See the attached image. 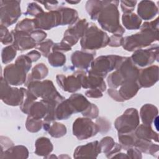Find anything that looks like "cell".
<instances>
[{"mask_svg":"<svg viewBox=\"0 0 159 159\" xmlns=\"http://www.w3.org/2000/svg\"><path fill=\"white\" fill-rule=\"evenodd\" d=\"M158 20L157 18L153 21L144 22L139 32L124 37L122 45L123 48L129 52L135 51L158 40Z\"/></svg>","mask_w":159,"mask_h":159,"instance_id":"1","label":"cell"},{"mask_svg":"<svg viewBox=\"0 0 159 159\" xmlns=\"http://www.w3.org/2000/svg\"><path fill=\"white\" fill-rule=\"evenodd\" d=\"M118 1H103L102 8L98 17V21L101 28L114 35H122L125 29L119 22Z\"/></svg>","mask_w":159,"mask_h":159,"instance_id":"2","label":"cell"},{"mask_svg":"<svg viewBox=\"0 0 159 159\" xmlns=\"http://www.w3.org/2000/svg\"><path fill=\"white\" fill-rule=\"evenodd\" d=\"M139 70L130 58L124 57L116 70L107 77V81L109 86L116 89L126 82L136 81Z\"/></svg>","mask_w":159,"mask_h":159,"instance_id":"3","label":"cell"},{"mask_svg":"<svg viewBox=\"0 0 159 159\" xmlns=\"http://www.w3.org/2000/svg\"><path fill=\"white\" fill-rule=\"evenodd\" d=\"M109 42V37L96 24H89L80 40L81 48L84 50H98L106 47Z\"/></svg>","mask_w":159,"mask_h":159,"instance_id":"4","label":"cell"},{"mask_svg":"<svg viewBox=\"0 0 159 159\" xmlns=\"http://www.w3.org/2000/svg\"><path fill=\"white\" fill-rule=\"evenodd\" d=\"M27 89L37 98L45 101H53L60 103L65 98L57 91L53 83L50 80L32 81L25 84Z\"/></svg>","mask_w":159,"mask_h":159,"instance_id":"5","label":"cell"},{"mask_svg":"<svg viewBox=\"0 0 159 159\" xmlns=\"http://www.w3.org/2000/svg\"><path fill=\"white\" fill-rule=\"evenodd\" d=\"M124 58V57L116 55L100 56L92 61L89 71L104 78L108 73L116 70Z\"/></svg>","mask_w":159,"mask_h":159,"instance_id":"6","label":"cell"},{"mask_svg":"<svg viewBox=\"0 0 159 159\" xmlns=\"http://www.w3.org/2000/svg\"><path fill=\"white\" fill-rule=\"evenodd\" d=\"M19 1H0L1 25L6 27L17 22L21 16Z\"/></svg>","mask_w":159,"mask_h":159,"instance_id":"7","label":"cell"},{"mask_svg":"<svg viewBox=\"0 0 159 159\" xmlns=\"http://www.w3.org/2000/svg\"><path fill=\"white\" fill-rule=\"evenodd\" d=\"M139 123L138 111L135 108H129L116 119L114 125L118 133L126 134L134 132Z\"/></svg>","mask_w":159,"mask_h":159,"instance_id":"8","label":"cell"},{"mask_svg":"<svg viewBox=\"0 0 159 159\" xmlns=\"http://www.w3.org/2000/svg\"><path fill=\"white\" fill-rule=\"evenodd\" d=\"M26 90L24 88L18 89L11 87L1 76V99L9 106H20L24 98Z\"/></svg>","mask_w":159,"mask_h":159,"instance_id":"9","label":"cell"},{"mask_svg":"<svg viewBox=\"0 0 159 159\" xmlns=\"http://www.w3.org/2000/svg\"><path fill=\"white\" fill-rule=\"evenodd\" d=\"M98 132L99 127L91 119L78 117L73 122V134L80 140L95 136Z\"/></svg>","mask_w":159,"mask_h":159,"instance_id":"10","label":"cell"},{"mask_svg":"<svg viewBox=\"0 0 159 159\" xmlns=\"http://www.w3.org/2000/svg\"><path fill=\"white\" fill-rule=\"evenodd\" d=\"M27 73L23 66L15 63L4 67L2 76L9 85L19 86L25 83Z\"/></svg>","mask_w":159,"mask_h":159,"instance_id":"11","label":"cell"},{"mask_svg":"<svg viewBox=\"0 0 159 159\" xmlns=\"http://www.w3.org/2000/svg\"><path fill=\"white\" fill-rule=\"evenodd\" d=\"M79 79L81 87L84 89H98L102 92L106 89V85L103 78L94 75L90 71L80 70L74 73Z\"/></svg>","mask_w":159,"mask_h":159,"instance_id":"12","label":"cell"},{"mask_svg":"<svg viewBox=\"0 0 159 159\" xmlns=\"http://www.w3.org/2000/svg\"><path fill=\"white\" fill-rule=\"evenodd\" d=\"M158 44H155L147 49L135 50L130 58L135 65L144 67L153 63L158 59Z\"/></svg>","mask_w":159,"mask_h":159,"instance_id":"13","label":"cell"},{"mask_svg":"<svg viewBox=\"0 0 159 159\" xmlns=\"http://www.w3.org/2000/svg\"><path fill=\"white\" fill-rule=\"evenodd\" d=\"M89 24L86 19H80L70 25L65 32L64 36L61 41L65 42L71 47L75 45L84 34L88 27Z\"/></svg>","mask_w":159,"mask_h":159,"instance_id":"14","label":"cell"},{"mask_svg":"<svg viewBox=\"0 0 159 159\" xmlns=\"http://www.w3.org/2000/svg\"><path fill=\"white\" fill-rule=\"evenodd\" d=\"M36 29L49 30L60 25V14L58 10L42 12L34 19Z\"/></svg>","mask_w":159,"mask_h":159,"instance_id":"15","label":"cell"},{"mask_svg":"<svg viewBox=\"0 0 159 159\" xmlns=\"http://www.w3.org/2000/svg\"><path fill=\"white\" fill-rule=\"evenodd\" d=\"M11 32L14 39L12 45L17 50L22 52L36 47L37 43L30 36V34L16 30H13Z\"/></svg>","mask_w":159,"mask_h":159,"instance_id":"16","label":"cell"},{"mask_svg":"<svg viewBox=\"0 0 159 159\" xmlns=\"http://www.w3.org/2000/svg\"><path fill=\"white\" fill-rule=\"evenodd\" d=\"M158 79V67L152 65L147 68L139 70L137 82L140 88L152 86Z\"/></svg>","mask_w":159,"mask_h":159,"instance_id":"17","label":"cell"},{"mask_svg":"<svg viewBox=\"0 0 159 159\" xmlns=\"http://www.w3.org/2000/svg\"><path fill=\"white\" fill-rule=\"evenodd\" d=\"M96 52H89L83 50H77L73 52L71 57L73 65L80 70L88 69L94 60Z\"/></svg>","mask_w":159,"mask_h":159,"instance_id":"18","label":"cell"},{"mask_svg":"<svg viewBox=\"0 0 159 159\" xmlns=\"http://www.w3.org/2000/svg\"><path fill=\"white\" fill-rule=\"evenodd\" d=\"M99 142L97 140L86 143L84 145H80L76 148L73 157L78 158H97L101 153Z\"/></svg>","mask_w":159,"mask_h":159,"instance_id":"19","label":"cell"},{"mask_svg":"<svg viewBox=\"0 0 159 159\" xmlns=\"http://www.w3.org/2000/svg\"><path fill=\"white\" fill-rule=\"evenodd\" d=\"M56 80L58 86L65 91L74 93L80 89L81 87L79 79L74 74L68 76L61 74L57 75Z\"/></svg>","mask_w":159,"mask_h":159,"instance_id":"20","label":"cell"},{"mask_svg":"<svg viewBox=\"0 0 159 159\" xmlns=\"http://www.w3.org/2000/svg\"><path fill=\"white\" fill-rule=\"evenodd\" d=\"M139 17L144 20H150L158 13V7L151 1H142L137 7Z\"/></svg>","mask_w":159,"mask_h":159,"instance_id":"21","label":"cell"},{"mask_svg":"<svg viewBox=\"0 0 159 159\" xmlns=\"http://www.w3.org/2000/svg\"><path fill=\"white\" fill-rule=\"evenodd\" d=\"M29 156L27 148L23 145L12 146L0 154V158H27Z\"/></svg>","mask_w":159,"mask_h":159,"instance_id":"22","label":"cell"},{"mask_svg":"<svg viewBox=\"0 0 159 159\" xmlns=\"http://www.w3.org/2000/svg\"><path fill=\"white\" fill-rule=\"evenodd\" d=\"M140 88L137 81H128L122 84L117 91L120 98L124 101L125 100L130 99L135 96Z\"/></svg>","mask_w":159,"mask_h":159,"instance_id":"23","label":"cell"},{"mask_svg":"<svg viewBox=\"0 0 159 159\" xmlns=\"http://www.w3.org/2000/svg\"><path fill=\"white\" fill-rule=\"evenodd\" d=\"M48 110V103L42 99L39 102H34L30 106L28 115L36 119H42L47 115Z\"/></svg>","mask_w":159,"mask_h":159,"instance_id":"24","label":"cell"},{"mask_svg":"<svg viewBox=\"0 0 159 159\" xmlns=\"http://www.w3.org/2000/svg\"><path fill=\"white\" fill-rule=\"evenodd\" d=\"M74 113L82 112L90 105L91 102L81 94H73L68 99Z\"/></svg>","mask_w":159,"mask_h":159,"instance_id":"25","label":"cell"},{"mask_svg":"<svg viewBox=\"0 0 159 159\" xmlns=\"http://www.w3.org/2000/svg\"><path fill=\"white\" fill-rule=\"evenodd\" d=\"M73 113L74 111L68 99H65L57 105L55 109V120H66Z\"/></svg>","mask_w":159,"mask_h":159,"instance_id":"26","label":"cell"},{"mask_svg":"<svg viewBox=\"0 0 159 159\" xmlns=\"http://www.w3.org/2000/svg\"><path fill=\"white\" fill-rule=\"evenodd\" d=\"M60 14V25H70L75 24L78 19L77 11L72 8L60 7L57 9Z\"/></svg>","mask_w":159,"mask_h":159,"instance_id":"27","label":"cell"},{"mask_svg":"<svg viewBox=\"0 0 159 159\" xmlns=\"http://www.w3.org/2000/svg\"><path fill=\"white\" fill-rule=\"evenodd\" d=\"M157 108L151 104H146L140 109V116L144 125H151V124L153 119H155V117L157 116Z\"/></svg>","mask_w":159,"mask_h":159,"instance_id":"28","label":"cell"},{"mask_svg":"<svg viewBox=\"0 0 159 159\" xmlns=\"http://www.w3.org/2000/svg\"><path fill=\"white\" fill-rule=\"evenodd\" d=\"M35 153L39 156H43L44 158L52 152L53 147L50 140L44 137L37 139L35 143Z\"/></svg>","mask_w":159,"mask_h":159,"instance_id":"29","label":"cell"},{"mask_svg":"<svg viewBox=\"0 0 159 159\" xmlns=\"http://www.w3.org/2000/svg\"><path fill=\"white\" fill-rule=\"evenodd\" d=\"M134 133L137 139L150 140H155L157 142L158 141V134L152 130L151 125H140L135 129Z\"/></svg>","mask_w":159,"mask_h":159,"instance_id":"30","label":"cell"},{"mask_svg":"<svg viewBox=\"0 0 159 159\" xmlns=\"http://www.w3.org/2000/svg\"><path fill=\"white\" fill-rule=\"evenodd\" d=\"M122 22L127 29L135 30L140 28L142 20L134 13H124L122 16Z\"/></svg>","mask_w":159,"mask_h":159,"instance_id":"31","label":"cell"},{"mask_svg":"<svg viewBox=\"0 0 159 159\" xmlns=\"http://www.w3.org/2000/svg\"><path fill=\"white\" fill-rule=\"evenodd\" d=\"M48 73V70L47 66L42 63H39L36 65L32 70L31 73L27 77V80L25 83H28L32 81H40L44 79Z\"/></svg>","mask_w":159,"mask_h":159,"instance_id":"32","label":"cell"},{"mask_svg":"<svg viewBox=\"0 0 159 159\" xmlns=\"http://www.w3.org/2000/svg\"><path fill=\"white\" fill-rule=\"evenodd\" d=\"M103 1H88L86 4L87 12L93 20H97L102 8Z\"/></svg>","mask_w":159,"mask_h":159,"instance_id":"33","label":"cell"},{"mask_svg":"<svg viewBox=\"0 0 159 159\" xmlns=\"http://www.w3.org/2000/svg\"><path fill=\"white\" fill-rule=\"evenodd\" d=\"M118 139L119 144L121 145L122 148L127 150L129 148L134 147L137 137L134 132H132L126 134L118 133Z\"/></svg>","mask_w":159,"mask_h":159,"instance_id":"34","label":"cell"},{"mask_svg":"<svg viewBox=\"0 0 159 159\" xmlns=\"http://www.w3.org/2000/svg\"><path fill=\"white\" fill-rule=\"evenodd\" d=\"M47 131L52 137L59 138L66 134V127L63 124L55 122L52 125H50Z\"/></svg>","mask_w":159,"mask_h":159,"instance_id":"35","label":"cell"},{"mask_svg":"<svg viewBox=\"0 0 159 159\" xmlns=\"http://www.w3.org/2000/svg\"><path fill=\"white\" fill-rule=\"evenodd\" d=\"M48 61L51 66L54 67L62 66L66 62L65 55L58 52H53L48 56Z\"/></svg>","mask_w":159,"mask_h":159,"instance_id":"36","label":"cell"},{"mask_svg":"<svg viewBox=\"0 0 159 159\" xmlns=\"http://www.w3.org/2000/svg\"><path fill=\"white\" fill-rule=\"evenodd\" d=\"M17 49L13 45H7L4 47L1 52V59L3 64L11 62L15 58L17 53Z\"/></svg>","mask_w":159,"mask_h":159,"instance_id":"37","label":"cell"},{"mask_svg":"<svg viewBox=\"0 0 159 159\" xmlns=\"http://www.w3.org/2000/svg\"><path fill=\"white\" fill-rule=\"evenodd\" d=\"M35 29L34 19H22L16 25L15 28V30H16L23 31L29 34H30Z\"/></svg>","mask_w":159,"mask_h":159,"instance_id":"38","label":"cell"},{"mask_svg":"<svg viewBox=\"0 0 159 159\" xmlns=\"http://www.w3.org/2000/svg\"><path fill=\"white\" fill-rule=\"evenodd\" d=\"M25 127L29 132H37L43 127V121L41 119H36L28 116L25 122Z\"/></svg>","mask_w":159,"mask_h":159,"instance_id":"39","label":"cell"},{"mask_svg":"<svg viewBox=\"0 0 159 159\" xmlns=\"http://www.w3.org/2000/svg\"><path fill=\"white\" fill-rule=\"evenodd\" d=\"M37 99L36 96H35L31 92H30L28 89L26 90L25 98L20 106V109L22 112L28 114L29 108L30 106L33 104L34 102Z\"/></svg>","mask_w":159,"mask_h":159,"instance_id":"40","label":"cell"},{"mask_svg":"<svg viewBox=\"0 0 159 159\" xmlns=\"http://www.w3.org/2000/svg\"><path fill=\"white\" fill-rule=\"evenodd\" d=\"M115 142L111 137H105L99 142L101 152L106 155L109 153L115 146Z\"/></svg>","mask_w":159,"mask_h":159,"instance_id":"41","label":"cell"},{"mask_svg":"<svg viewBox=\"0 0 159 159\" xmlns=\"http://www.w3.org/2000/svg\"><path fill=\"white\" fill-rule=\"evenodd\" d=\"M53 42L51 39H47L43 42L37 43L36 47L40 52V53L45 57H48L51 48L53 45Z\"/></svg>","mask_w":159,"mask_h":159,"instance_id":"42","label":"cell"},{"mask_svg":"<svg viewBox=\"0 0 159 159\" xmlns=\"http://www.w3.org/2000/svg\"><path fill=\"white\" fill-rule=\"evenodd\" d=\"M1 31V42L4 45H12L13 42V36L7 29L6 27L1 25H0Z\"/></svg>","mask_w":159,"mask_h":159,"instance_id":"43","label":"cell"},{"mask_svg":"<svg viewBox=\"0 0 159 159\" xmlns=\"http://www.w3.org/2000/svg\"><path fill=\"white\" fill-rule=\"evenodd\" d=\"M96 124L99 127V132L105 134L110 130L111 128V122L105 117H101L96 120Z\"/></svg>","mask_w":159,"mask_h":159,"instance_id":"44","label":"cell"},{"mask_svg":"<svg viewBox=\"0 0 159 159\" xmlns=\"http://www.w3.org/2000/svg\"><path fill=\"white\" fill-rule=\"evenodd\" d=\"M42 12H43V11L39 4L35 2H31L29 4L27 11L24 13V14H29L30 16L36 17L37 16L42 14Z\"/></svg>","mask_w":159,"mask_h":159,"instance_id":"45","label":"cell"},{"mask_svg":"<svg viewBox=\"0 0 159 159\" xmlns=\"http://www.w3.org/2000/svg\"><path fill=\"white\" fill-rule=\"evenodd\" d=\"M99 109L97 106L94 104L91 103L89 107L83 112L82 114L83 116L89 118V119H95L98 116Z\"/></svg>","mask_w":159,"mask_h":159,"instance_id":"46","label":"cell"},{"mask_svg":"<svg viewBox=\"0 0 159 159\" xmlns=\"http://www.w3.org/2000/svg\"><path fill=\"white\" fill-rule=\"evenodd\" d=\"M137 1H121L120 7L124 13H130L135 9Z\"/></svg>","mask_w":159,"mask_h":159,"instance_id":"47","label":"cell"},{"mask_svg":"<svg viewBox=\"0 0 159 159\" xmlns=\"http://www.w3.org/2000/svg\"><path fill=\"white\" fill-rule=\"evenodd\" d=\"M53 52H66L71 50V47L65 43V42H60L59 43H55L52 47Z\"/></svg>","mask_w":159,"mask_h":159,"instance_id":"48","label":"cell"},{"mask_svg":"<svg viewBox=\"0 0 159 159\" xmlns=\"http://www.w3.org/2000/svg\"><path fill=\"white\" fill-rule=\"evenodd\" d=\"M30 35L37 43L42 42L47 37V34L42 30L39 29L34 30L30 34Z\"/></svg>","mask_w":159,"mask_h":159,"instance_id":"49","label":"cell"},{"mask_svg":"<svg viewBox=\"0 0 159 159\" xmlns=\"http://www.w3.org/2000/svg\"><path fill=\"white\" fill-rule=\"evenodd\" d=\"M123 40L124 37H122V35L113 34L109 37V42L107 45L113 47H120L122 45Z\"/></svg>","mask_w":159,"mask_h":159,"instance_id":"50","label":"cell"},{"mask_svg":"<svg viewBox=\"0 0 159 159\" xmlns=\"http://www.w3.org/2000/svg\"><path fill=\"white\" fill-rule=\"evenodd\" d=\"M1 153L14 145L13 142L7 137L1 136Z\"/></svg>","mask_w":159,"mask_h":159,"instance_id":"51","label":"cell"},{"mask_svg":"<svg viewBox=\"0 0 159 159\" xmlns=\"http://www.w3.org/2000/svg\"><path fill=\"white\" fill-rule=\"evenodd\" d=\"M85 96L88 98H100L102 96V91L98 89H91L86 91Z\"/></svg>","mask_w":159,"mask_h":159,"instance_id":"52","label":"cell"},{"mask_svg":"<svg viewBox=\"0 0 159 159\" xmlns=\"http://www.w3.org/2000/svg\"><path fill=\"white\" fill-rule=\"evenodd\" d=\"M127 150V155L129 158H142L141 152H140L137 148H130Z\"/></svg>","mask_w":159,"mask_h":159,"instance_id":"53","label":"cell"},{"mask_svg":"<svg viewBox=\"0 0 159 159\" xmlns=\"http://www.w3.org/2000/svg\"><path fill=\"white\" fill-rule=\"evenodd\" d=\"M44 5L45 9L48 11H55V9L58 7V2L57 1H49V2H39Z\"/></svg>","mask_w":159,"mask_h":159,"instance_id":"54","label":"cell"},{"mask_svg":"<svg viewBox=\"0 0 159 159\" xmlns=\"http://www.w3.org/2000/svg\"><path fill=\"white\" fill-rule=\"evenodd\" d=\"M107 93L115 101H118V102H123V100L120 98L118 91L117 89H114V88H110L108 89Z\"/></svg>","mask_w":159,"mask_h":159,"instance_id":"55","label":"cell"},{"mask_svg":"<svg viewBox=\"0 0 159 159\" xmlns=\"http://www.w3.org/2000/svg\"><path fill=\"white\" fill-rule=\"evenodd\" d=\"M26 55L30 58L32 62L37 61L38 59H39L41 57V53L37 50H32L27 53Z\"/></svg>","mask_w":159,"mask_h":159,"instance_id":"56","label":"cell"},{"mask_svg":"<svg viewBox=\"0 0 159 159\" xmlns=\"http://www.w3.org/2000/svg\"><path fill=\"white\" fill-rule=\"evenodd\" d=\"M112 158H129L128 155L125 153H117L116 155L113 156Z\"/></svg>","mask_w":159,"mask_h":159,"instance_id":"57","label":"cell"},{"mask_svg":"<svg viewBox=\"0 0 159 159\" xmlns=\"http://www.w3.org/2000/svg\"><path fill=\"white\" fill-rule=\"evenodd\" d=\"M66 2H68V3H70V4H78V3H79V2H80V1H66Z\"/></svg>","mask_w":159,"mask_h":159,"instance_id":"58","label":"cell"}]
</instances>
